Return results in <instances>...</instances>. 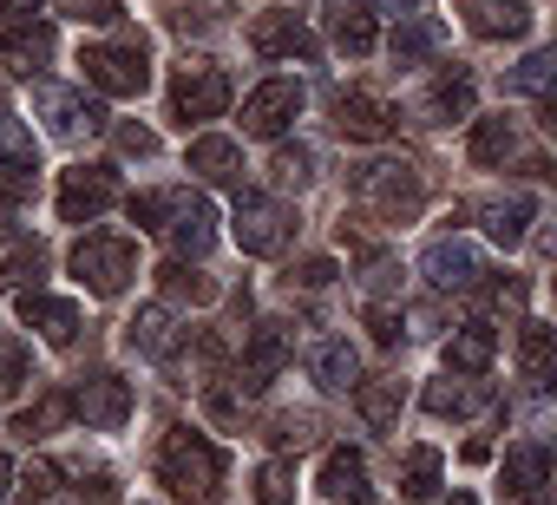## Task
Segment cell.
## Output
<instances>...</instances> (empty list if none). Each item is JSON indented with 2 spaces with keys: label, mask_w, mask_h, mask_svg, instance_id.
<instances>
[{
  "label": "cell",
  "mask_w": 557,
  "mask_h": 505,
  "mask_svg": "<svg viewBox=\"0 0 557 505\" xmlns=\"http://www.w3.org/2000/svg\"><path fill=\"white\" fill-rule=\"evenodd\" d=\"M158 479L177 505H216L223 498V453L197 427H171L158 446Z\"/></svg>",
  "instance_id": "cell-1"
},
{
  "label": "cell",
  "mask_w": 557,
  "mask_h": 505,
  "mask_svg": "<svg viewBox=\"0 0 557 505\" xmlns=\"http://www.w3.org/2000/svg\"><path fill=\"white\" fill-rule=\"evenodd\" d=\"M132 223L158 230L177 257H203V249L216 243V210L203 197H190V190H145V197H132Z\"/></svg>",
  "instance_id": "cell-2"
},
{
  "label": "cell",
  "mask_w": 557,
  "mask_h": 505,
  "mask_svg": "<svg viewBox=\"0 0 557 505\" xmlns=\"http://www.w3.org/2000/svg\"><path fill=\"white\" fill-rule=\"evenodd\" d=\"M355 197L361 210H374L381 223H413L420 204H426V177L407 164V158H374L355 171Z\"/></svg>",
  "instance_id": "cell-3"
},
{
  "label": "cell",
  "mask_w": 557,
  "mask_h": 505,
  "mask_svg": "<svg viewBox=\"0 0 557 505\" xmlns=\"http://www.w3.org/2000/svg\"><path fill=\"white\" fill-rule=\"evenodd\" d=\"M73 276L92 290V296H119L132 276H138V249L125 236H79L73 243Z\"/></svg>",
  "instance_id": "cell-4"
},
{
  "label": "cell",
  "mask_w": 557,
  "mask_h": 505,
  "mask_svg": "<svg viewBox=\"0 0 557 505\" xmlns=\"http://www.w3.org/2000/svg\"><path fill=\"white\" fill-rule=\"evenodd\" d=\"M230 106V79L216 73V66H177V79H171V119L177 125H203V119H216Z\"/></svg>",
  "instance_id": "cell-5"
},
{
  "label": "cell",
  "mask_w": 557,
  "mask_h": 505,
  "mask_svg": "<svg viewBox=\"0 0 557 505\" xmlns=\"http://www.w3.org/2000/svg\"><path fill=\"white\" fill-rule=\"evenodd\" d=\"M289 355H296V335H289V322H262V329H249V348H243L236 387H243V394H262L275 374L289 368Z\"/></svg>",
  "instance_id": "cell-6"
},
{
  "label": "cell",
  "mask_w": 557,
  "mask_h": 505,
  "mask_svg": "<svg viewBox=\"0 0 557 505\" xmlns=\"http://www.w3.org/2000/svg\"><path fill=\"white\" fill-rule=\"evenodd\" d=\"M86 79L112 99H138L151 86V66H145V47H86Z\"/></svg>",
  "instance_id": "cell-7"
},
{
  "label": "cell",
  "mask_w": 557,
  "mask_h": 505,
  "mask_svg": "<svg viewBox=\"0 0 557 505\" xmlns=\"http://www.w3.org/2000/svg\"><path fill=\"white\" fill-rule=\"evenodd\" d=\"M236 243H243V257H275V249L289 243V210L275 204V197H236Z\"/></svg>",
  "instance_id": "cell-8"
},
{
  "label": "cell",
  "mask_w": 557,
  "mask_h": 505,
  "mask_svg": "<svg viewBox=\"0 0 557 505\" xmlns=\"http://www.w3.org/2000/svg\"><path fill=\"white\" fill-rule=\"evenodd\" d=\"M296 112H302V86L296 79H269V86H256L243 99V132L249 138H283L296 125Z\"/></svg>",
  "instance_id": "cell-9"
},
{
  "label": "cell",
  "mask_w": 557,
  "mask_h": 505,
  "mask_svg": "<svg viewBox=\"0 0 557 505\" xmlns=\"http://www.w3.org/2000/svg\"><path fill=\"white\" fill-rule=\"evenodd\" d=\"M73 414H79L92 433H119V427L132 420V387H125L119 374H86V381L73 387Z\"/></svg>",
  "instance_id": "cell-10"
},
{
  "label": "cell",
  "mask_w": 557,
  "mask_h": 505,
  "mask_svg": "<svg viewBox=\"0 0 557 505\" xmlns=\"http://www.w3.org/2000/svg\"><path fill=\"white\" fill-rule=\"evenodd\" d=\"M420 276L433 290H472L485 276V257H479V243H466V236H440V243H426Z\"/></svg>",
  "instance_id": "cell-11"
},
{
  "label": "cell",
  "mask_w": 557,
  "mask_h": 505,
  "mask_svg": "<svg viewBox=\"0 0 557 505\" xmlns=\"http://www.w3.org/2000/svg\"><path fill=\"white\" fill-rule=\"evenodd\" d=\"M34 99H40V119L53 125V138H92V132H106V106H99V99H86V93L40 86Z\"/></svg>",
  "instance_id": "cell-12"
},
{
  "label": "cell",
  "mask_w": 557,
  "mask_h": 505,
  "mask_svg": "<svg viewBox=\"0 0 557 505\" xmlns=\"http://www.w3.org/2000/svg\"><path fill=\"white\" fill-rule=\"evenodd\" d=\"M112 197H119V177H112L106 164H79V171L60 177V217H66V223H92Z\"/></svg>",
  "instance_id": "cell-13"
},
{
  "label": "cell",
  "mask_w": 557,
  "mask_h": 505,
  "mask_svg": "<svg viewBox=\"0 0 557 505\" xmlns=\"http://www.w3.org/2000/svg\"><path fill=\"white\" fill-rule=\"evenodd\" d=\"M249 47L262 60H315V34L296 14H256L249 21Z\"/></svg>",
  "instance_id": "cell-14"
},
{
  "label": "cell",
  "mask_w": 557,
  "mask_h": 505,
  "mask_svg": "<svg viewBox=\"0 0 557 505\" xmlns=\"http://www.w3.org/2000/svg\"><path fill=\"white\" fill-rule=\"evenodd\" d=\"M394 106L387 99H374V93H348V99H335V125H342V138H361V145H381V138H394Z\"/></svg>",
  "instance_id": "cell-15"
},
{
  "label": "cell",
  "mask_w": 557,
  "mask_h": 505,
  "mask_svg": "<svg viewBox=\"0 0 557 505\" xmlns=\"http://www.w3.org/2000/svg\"><path fill=\"white\" fill-rule=\"evenodd\" d=\"M322 14H329V34H335V47L342 53H374V8H368V0H322Z\"/></svg>",
  "instance_id": "cell-16"
},
{
  "label": "cell",
  "mask_w": 557,
  "mask_h": 505,
  "mask_svg": "<svg viewBox=\"0 0 557 505\" xmlns=\"http://www.w3.org/2000/svg\"><path fill=\"white\" fill-rule=\"evenodd\" d=\"M472 217L485 223V236H492L498 249H518L524 230H531V197H524V190H505V197H485Z\"/></svg>",
  "instance_id": "cell-17"
},
{
  "label": "cell",
  "mask_w": 557,
  "mask_h": 505,
  "mask_svg": "<svg viewBox=\"0 0 557 505\" xmlns=\"http://www.w3.org/2000/svg\"><path fill=\"white\" fill-rule=\"evenodd\" d=\"M466 27L479 40H518L531 27V0H466Z\"/></svg>",
  "instance_id": "cell-18"
},
{
  "label": "cell",
  "mask_w": 557,
  "mask_h": 505,
  "mask_svg": "<svg viewBox=\"0 0 557 505\" xmlns=\"http://www.w3.org/2000/svg\"><path fill=\"white\" fill-rule=\"evenodd\" d=\"M322 492L342 498V505H374V492H368V459H361L355 446H335V453L322 459Z\"/></svg>",
  "instance_id": "cell-19"
},
{
  "label": "cell",
  "mask_w": 557,
  "mask_h": 505,
  "mask_svg": "<svg viewBox=\"0 0 557 505\" xmlns=\"http://www.w3.org/2000/svg\"><path fill=\"white\" fill-rule=\"evenodd\" d=\"M21 322H34L53 348H66V342L79 335V309L60 303V296H40V290H21Z\"/></svg>",
  "instance_id": "cell-20"
},
{
  "label": "cell",
  "mask_w": 557,
  "mask_h": 505,
  "mask_svg": "<svg viewBox=\"0 0 557 505\" xmlns=\"http://www.w3.org/2000/svg\"><path fill=\"white\" fill-rule=\"evenodd\" d=\"M309 374H315L329 394H348V387H361V355H355L342 335H329V342L309 348Z\"/></svg>",
  "instance_id": "cell-21"
},
{
  "label": "cell",
  "mask_w": 557,
  "mask_h": 505,
  "mask_svg": "<svg viewBox=\"0 0 557 505\" xmlns=\"http://www.w3.org/2000/svg\"><path fill=\"white\" fill-rule=\"evenodd\" d=\"M387 47H394V66H420V60H433V53L446 47V27H440L433 14H407Z\"/></svg>",
  "instance_id": "cell-22"
},
{
  "label": "cell",
  "mask_w": 557,
  "mask_h": 505,
  "mask_svg": "<svg viewBox=\"0 0 557 505\" xmlns=\"http://www.w3.org/2000/svg\"><path fill=\"white\" fill-rule=\"evenodd\" d=\"M550 472H557V453H550V446H537V440H524V446H511V453H505V492H511V498H518V492L550 485Z\"/></svg>",
  "instance_id": "cell-23"
},
{
  "label": "cell",
  "mask_w": 557,
  "mask_h": 505,
  "mask_svg": "<svg viewBox=\"0 0 557 505\" xmlns=\"http://www.w3.org/2000/svg\"><path fill=\"white\" fill-rule=\"evenodd\" d=\"M125 342L138 348V355H177V329H171V309L164 303H151V309H138L132 322H125Z\"/></svg>",
  "instance_id": "cell-24"
},
{
  "label": "cell",
  "mask_w": 557,
  "mask_h": 505,
  "mask_svg": "<svg viewBox=\"0 0 557 505\" xmlns=\"http://www.w3.org/2000/svg\"><path fill=\"white\" fill-rule=\"evenodd\" d=\"M492 355H498V335H492L485 322H472V329H459V335L446 342V368H453V374H485Z\"/></svg>",
  "instance_id": "cell-25"
},
{
  "label": "cell",
  "mask_w": 557,
  "mask_h": 505,
  "mask_svg": "<svg viewBox=\"0 0 557 505\" xmlns=\"http://www.w3.org/2000/svg\"><path fill=\"white\" fill-rule=\"evenodd\" d=\"M0 60H8V66H21V73H40V66L53 60V27H47V21H34V27H14L8 40H0Z\"/></svg>",
  "instance_id": "cell-26"
},
{
  "label": "cell",
  "mask_w": 557,
  "mask_h": 505,
  "mask_svg": "<svg viewBox=\"0 0 557 505\" xmlns=\"http://www.w3.org/2000/svg\"><path fill=\"white\" fill-rule=\"evenodd\" d=\"M190 171H197V177H210V184H236V177H243V151H236L230 138H216V132H210V138H197V145H190Z\"/></svg>",
  "instance_id": "cell-27"
},
{
  "label": "cell",
  "mask_w": 557,
  "mask_h": 505,
  "mask_svg": "<svg viewBox=\"0 0 557 505\" xmlns=\"http://www.w3.org/2000/svg\"><path fill=\"white\" fill-rule=\"evenodd\" d=\"M518 368H524L531 381H557V329L524 322V329H518Z\"/></svg>",
  "instance_id": "cell-28"
},
{
  "label": "cell",
  "mask_w": 557,
  "mask_h": 505,
  "mask_svg": "<svg viewBox=\"0 0 557 505\" xmlns=\"http://www.w3.org/2000/svg\"><path fill=\"white\" fill-rule=\"evenodd\" d=\"M433 492H440V453H433V446H413V453H407V466H400V498L426 505Z\"/></svg>",
  "instance_id": "cell-29"
},
{
  "label": "cell",
  "mask_w": 557,
  "mask_h": 505,
  "mask_svg": "<svg viewBox=\"0 0 557 505\" xmlns=\"http://www.w3.org/2000/svg\"><path fill=\"white\" fill-rule=\"evenodd\" d=\"M472 407H485V387H472L466 374H459V381H433V387H426V414H440V420H446V414L459 420V414H472Z\"/></svg>",
  "instance_id": "cell-30"
},
{
  "label": "cell",
  "mask_w": 557,
  "mask_h": 505,
  "mask_svg": "<svg viewBox=\"0 0 557 505\" xmlns=\"http://www.w3.org/2000/svg\"><path fill=\"white\" fill-rule=\"evenodd\" d=\"M355 401H361V420H368V427H381V433L400 420V381H361V394H355Z\"/></svg>",
  "instance_id": "cell-31"
},
{
  "label": "cell",
  "mask_w": 557,
  "mask_h": 505,
  "mask_svg": "<svg viewBox=\"0 0 557 505\" xmlns=\"http://www.w3.org/2000/svg\"><path fill=\"white\" fill-rule=\"evenodd\" d=\"M322 440V414H275L269 420V446H283V453H302Z\"/></svg>",
  "instance_id": "cell-32"
},
{
  "label": "cell",
  "mask_w": 557,
  "mask_h": 505,
  "mask_svg": "<svg viewBox=\"0 0 557 505\" xmlns=\"http://www.w3.org/2000/svg\"><path fill=\"white\" fill-rule=\"evenodd\" d=\"M158 276H164V296H171V303H210V296H216V283H210L203 270H190L184 257H177V263H164Z\"/></svg>",
  "instance_id": "cell-33"
},
{
  "label": "cell",
  "mask_w": 557,
  "mask_h": 505,
  "mask_svg": "<svg viewBox=\"0 0 557 505\" xmlns=\"http://www.w3.org/2000/svg\"><path fill=\"white\" fill-rule=\"evenodd\" d=\"M40 151H34V132L21 119H0V171H34Z\"/></svg>",
  "instance_id": "cell-34"
},
{
  "label": "cell",
  "mask_w": 557,
  "mask_h": 505,
  "mask_svg": "<svg viewBox=\"0 0 557 505\" xmlns=\"http://www.w3.org/2000/svg\"><path fill=\"white\" fill-rule=\"evenodd\" d=\"M472 99H479V93H472V79H466V73H453V79H440V86H433V119H440V125L472 119Z\"/></svg>",
  "instance_id": "cell-35"
},
{
  "label": "cell",
  "mask_w": 557,
  "mask_h": 505,
  "mask_svg": "<svg viewBox=\"0 0 557 505\" xmlns=\"http://www.w3.org/2000/svg\"><path fill=\"white\" fill-rule=\"evenodd\" d=\"M511 158V119H479L472 125V164H505Z\"/></svg>",
  "instance_id": "cell-36"
},
{
  "label": "cell",
  "mask_w": 557,
  "mask_h": 505,
  "mask_svg": "<svg viewBox=\"0 0 557 505\" xmlns=\"http://www.w3.org/2000/svg\"><path fill=\"white\" fill-rule=\"evenodd\" d=\"M66 414H73V401H66V394H40V401H34V407H27L21 420H14V433L40 440V433H53V427H60Z\"/></svg>",
  "instance_id": "cell-37"
},
{
  "label": "cell",
  "mask_w": 557,
  "mask_h": 505,
  "mask_svg": "<svg viewBox=\"0 0 557 505\" xmlns=\"http://www.w3.org/2000/svg\"><path fill=\"white\" fill-rule=\"evenodd\" d=\"M40 270H47V249L40 243H27V249H14V257L8 263H0V290H27V283H40Z\"/></svg>",
  "instance_id": "cell-38"
},
{
  "label": "cell",
  "mask_w": 557,
  "mask_h": 505,
  "mask_svg": "<svg viewBox=\"0 0 557 505\" xmlns=\"http://www.w3.org/2000/svg\"><path fill=\"white\" fill-rule=\"evenodd\" d=\"M511 93H557V47L531 53V60L511 73Z\"/></svg>",
  "instance_id": "cell-39"
},
{
  "label": "cell",
  "mask_w": 557,
  "mask_h": 505,
  "mask_svg": "<svg viewBox=\"0 0 557 505\" xmlns=\"http://www.w3.org/2000/svg\"><path fill=\"white\" fill-rule=\"evenodd\" d=\"M256 498H262V505H296V472H289L283 459H269V466L256 472Z\"/></svg>",
  "instance_id": "cell-40"
},
{
  "label": "cell",
  "mask_w": 557,
  "mask_h": 505,
  "mask_svg": "<svg viewBox=\"0 0 557 505\" xmlns=\"http://www.w3.org/2000/svg\"><path fill=\"white\" fill-rule=\"evenodd\" d=\"M269 171H275V184H296V190H302V184L315 177V151H309V145H283Z\"/></svg>",
  "instance_id": "cell-41"
},
{
  "label": "cell",
  "mask_w": 557,
  "mask_h": 505,
  "mask_svg": "<svg viewBox=\"0 0 557 505\" xmlns=\"http://www.w3.org/2000/svg\"><path fill=\"white\" fill-rule=\"evenodd\" d=\"M60 492V466L53 459H34L27 472H21V505H47Z\"/></svg>",
  "instance_id": "cell-42"
},
{
  "label": "cell",
  "mask_w": 557,
  "mask_h": 505,
  "mask_svg": "<svg viewBox=\"0 0 557 505\" xmlns=\"http://www.w3.org/2000/svg\"><path fill=\"white\" fill-rule=\"evenodd\" d=\"M14 387H27V348L0 335V394H14Z\"/></svg>",
  "instance_id": "cell-43"
},
{
  "label": "cell",
  "mask_w": 557,
  "mask_h": 505,
  "mask_svg": "<svg viewBox=\"0 0 557 505\" xmlns=\"http://www.w3.org/2000/svg\"><path fill=\"white\" fill-rule=\"evenodd\" d=\"M289 283H302V290H329V283H335V263H329V257H309Z\"/></svg>",
  "instance_id": "cell-44"
},
{
  "label": "cell",
  "mask_w": 557,
  "mask_h": 505,
  "mask_svg": "<svg viewBox=\"0 0 557 505\" xmlns=\"http://www.w3.org/2000/svg\"><path fill=\"white\" fill-rule=\"evenodd\" d=\"M119 145H125L132 158H151V151H158V138H151L145 125H125V132H119Z\"/></svg>",
  "instance_id": "cell-45"
},
{
  "label": "cell",
  "mask_w": 557,
  "mask_h": 505,
  "mask_svg": "<svg viewBox=\"0 0 557 505\" xmlns=\"http://www.w3.org/2000/svg\"><path fill=\"white\" fill-rule=\"evenodd\" d=\"M368 329H374V342H400V316L394 309H368Z\"/></svg>",
  "instance_id": "cell-46"
},
{
  "label": "cell",
  "mask_w": 557,
  "mask_h": 505,
  "mask_svg": "<svg viewBox=\"0 0 557 505\" xmlns=\"http://www.w3.org/2000/svg\"><path fill=\"white\" fill-rule=\"evenodd\" d=\"M537 112H544V119H537V125H544V132H550V138H557V93H544V106H537Z\"/></svg>",
  "instance_id": "cell-47"
},
{
  "label": "cell",
  "mask_w": 557,
  "mask_h": 505,
  "mask_svg": "<svg viewBox=\"0 0 557 505\" xmlns=\"http://www.w3.org/2000/svg\"><path fill=\"white\" fill-rule=\"evenodd\" d=\"M518 505H557V485H537V492H518Z\"/></svg>",
  "instance_id": "cell-48"
},
{
  "label": "cell",
  "mask_w": 557,
  "mask_h": 505,
  "mask_svg": "<svg viewBox=\"0 0 557 505\" xmlns=\"http://www.w3.org/2000/svg\"><path fill=\"white\" fill-rule=\"evenodd\" d=\"M40 0H0V14H34Z\"/></svg>",
  "instance_id": "cell-49"
},
{
  "label": "cell",
  "mask_w": 557,
  "mask_h": 505,
  "mask_svg": "<svg viewBox=\"0 0 557 505\" xmlns=\"http://www.w3.org/2000/svg\"><path fill=\"white\" fill-rule=\"evenodd\" d=\"M8 485H14V466H8V459H0V505H8Z\"/></svg>",
  "instance_id": "cell-50"
},
{
  "label": "cell",
  "mask_w": 557,
  "mask_h": 505,
  "mask_svg": "<svg viewBox=\"0 0 557 505\" xmlns=\"http://www.w3.org/2000/svg\"><path fill=\"white\" fill-rule=\"evenodd\" d=\"M14 236V217H8V204H0V243H8Z\"/></svg>",
  "instance_id": "cell-51"
},
{
  "label": "cell",
  "mask_w": 557,
  "mask_h": 505,
  "mask_svg": "<svg viewBox=\"0 0 557 505\" xmlns=\"http://www.w3.org/2000/svg\"><path fill=\"white\" fill-rule=\"evenodd\" d=\"M446 505H479V498H472V492H453V498H446Z\"/></svg>",
  "instance_id": "cell-52"
},
{
  "label": "cell",
  "mask_w": 557,
  "mask_h": 505,
  "mask_svg": "<svg viewBox=\"0 0 557 505\" xmlns=\"http://www.w3.org/2000/svg\"><path fill=\"white\" fill-rule=\"evenodd\" d=\"M0 119H8V93H0Z\"/></svg>",
  "instance_id": "cell-53"
},
{
  "label": "cell",
  "mask_w": 557,
  "mask_h": 505,
  "mask_svg": "<svg viewBox=\"0 0 557 505\" xmlns=\"http://www.w3.org/2000/svg\"><path fill=\"white\" fill-rule=\"evenodd\" d=\"M394 8H407V0H394Z\"/></svg>",
  "instance_id": "cell-54"
}]
</instances>
